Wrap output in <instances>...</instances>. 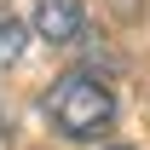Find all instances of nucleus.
Listing matches in <instances>:
<instances>
[{"label":"nucleus","mask_w":150,"mask_h":150,"mask_svg":"<svg viewBox=\"0 0 150 150\" xmlns=\"http://www.w3.org/2000/svg\"><path fill=\"white\" fill-rule=\"evenodd\" d=\"M0 150H6V121H0Z\"/></svg>","instance_id":"nucleus-4"},{"label":"nucleus","mask_w":150,"mask_h":150,"mask_svg":"<svg viewBox=\"0 0 150 150\" xmlns=\"http://www.w3.org/2000/svg\"><path fill=\"white\" fill-rule=\"evenodd\" d=\"M23 46H29V29H23L18 18L0 12V69H12V64L23 58Z\"/></svg>","instance_id":"nucleus-3"},{"label":"nucleus","mask_w":150,"mask_h":150,"mask_svg":"<svg viewBox=\"0 0 150 150\" xmlns=\"http://www.w3.org/2000/svg\"><path fill=\"white\" fill-rule=\"evenodd\" d=\"M46 121H52L64 139L93 144V139H104L110 121H115V93L93 69H64L52 87H46Z\"/></svg>","instance_id":"nucleus-1"},{"label":"nucleus","mask_w":150,"mask_h":150,"mask_svg":"<svg viewBox=\"0 0 150 150\" xmlns=\"http://www.w3.org/2000/svg\"><path fill=\"white\" fill-rule=\"evenodd\" d=\"M110 150H127V144H110Z\"/></svg>","instance_id":"nucleus-5"},{"label":"nucleus","mask_w":150,"mask_h":150,"mask_svg":"<svg viewBox=\"0 0 150 150\" xmlns=\"http://www.w3.org/2000/svg\"><path fill=\"white\" fill-rule=\"evenodd\" d=\"M35 29L52 46H69V40H81V29H87V6L81 0H40L35 6Z\"/></svg>","instance_id":"nucleus-2"}]
</instances>
